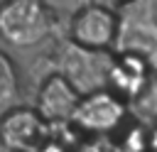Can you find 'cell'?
I'll use <instances>...</instances> for the list:
<instances>
[{
  "instance_id": "cell-1",
  "label": "cell",
  "mask_w": 157,
  "mask_h": 152,
  "mask_svg": "<svg viewBox=\"0 0 157 152\" xmlns=\"http://www.w3.org/2000/svg\"><path fill=\"white\" fill-rule=\"evenodd\" d=\"M113 54H132L157 71V0H120Z\"/></svg>"
},
{
  "instance_id": "cell-2",
  "label": "cell",
  "mask_w": 157,
  "mask_h": 152,
  "mask_svg": "<svg viewBox=\"0 0 157 152\" xmlns=\"http://www.w3.org/2000/svg\"><path fill=\"white\" fill-rule=\"evenodd\" d=\"M54 29V15L44 0H0V39L15 49L42 44Z\"/></svg>"
},
{
  "instance_id": "cell-3",
  "label": "cell",
  "mask_w": 157,
  "mask_h": 152,
  "mask_svg": "<svg viewBox=\"0 0 157 152\" xmlns=\"http://www.w3.org/2000/svg\"><path fill=\"white\" fill-rule=\"evenodd\" d=\"M110 59H113V51H93V49H83L69 42L59 51L56 74L64 76L81 96H86L93 91H103L108 86Z\"/></svg>"
},
{
  "instance_id": "cell-4",
  "label": "cell",
  "mask_w": 157,
  "mask_h": 152,
  "mask_svg": "<svg viewBox=\"0 0 157 152\" xmlns=\"http://www.w3.org/2000/svg\"><path fill=\"white\" fill-rule=\"evenodd\" d=\"M125 118H128V103L118 98L113 91L103 88L81 96L71 125L86 132L88 137H108L110 132L123 127Z\"/></svg>"
},
{
  "instance_id": "cell-5",
  "label": "cell",
  "mask_w": 157,
  "mask_h": 152,
  "mask_svg": "<svg viewBox=\"0 0 157 152\" xmlns=\"http://www.w3.org/2000/svg\"><path fill=\"white\" fill-rule=\"evenodd\" d=\"M118 32L115 10L101 2L81 5L69 20V42L93 51H113Z\"/></svg>"
},
{
  "instance_id": "cell-6",
  "label": "cell",
  "mask_w": 157,
  "mask_h": 152,
  "mask_svg": "<svg viewBox=\"0 0 157 152\" xmlns=\"http://www.w3.org/2000/svg\"><path fill=\"white\" fill-rule=\"evenodd\" d=\"M49 137V125L34 108L10 105L0 115V145L10 152H29Z\"/></svg>"
},
{
  "instance_id": "cell-7",
  "label": "cell",
  "mask_w": 157,
  "mask_h": 152,
  "mask_svg": "<svg viewBox=\"0 0 157 152\" xmlns=\"http://www.w3.org/2000/svg\"><path fill=\"white\" fill-rule=\"evenodd\" d=\"M81 101V93L59 74H49L39 91H37V103L34 110L39 113V118L49 125V127H59V125H71L74 110Z\"/></svg>"
},
{
  "instance_id": "cell-8",
  "label": "cell",
  "mask_w": 157,
  "mask_h": 152,
  "mask_svg": "<svg viewBox=\"0 0 157 152\" xmlns=\"http://www.w3.org/2000/svg\"><path fill=\"white\" fill-rule=\"evenodd\" d=\"M152 69L132 56V54H113L110 66H108V91H113L118 98H123L125 103L130 98H135L140 93V88L147 83Z\"/></svg>"
},
{
  "instance_id": "cell-9",
  "label": "cell",
  "mask_w": 157,
  "mask_h": 152,
  "mask_svg": "<svg viewBox=\"0 0 157 152\" xmlns=\"http://www.w3.org/2000/svg\"><path fill=\"white\" fill-rule=\"evenodd\" d=\"M128 115H132L135 123L145 127H152L157 123V71H152L140 93L128 101Z\"/></svg>"
},
{
  "instance_id": "cell-10",
  "label": "cell",
  "mask_w": 157,
  "mask_h": 152,
  "mask_svg": "<svg viewBox=\"0 0 157 152\" xmlns=\"http://www.w3.org/2000/svg\"><path fill=\"white\" fill-rule=\"evenodd\" d=\"M20 96V71L15 61L0 49V108H10Z\"/></svg>"
},
{
  "instance_id": "cell-11",
  "label": "cell",
  "mask_w": 157,
  "mask_h": 152,
  "mask_svg": "<svg viewBox=\"0 0 157 152\" xmlns=\"http://www.w3.org/2000/svg\"><path fill=\"white\" fill-rule=\"evenodd\" d=\"M120 152H147V127L140 123H132L125 127L123 137L115 142Z\"/></svg>"
},
{
  "instance_id": "cell-12",
  "label": "cell",
  "mask_w": 157,
  "mask_h": 152,
  "mask_svg": "<svg viewBox=\"0 0 157 152\" xmlns=\"http://www.w3.org/2000/svg\"><path fill=\"white\" fill-rule=\"evenodd\" d=\"M74 152H120L118 145L108 137H88L74 147Z\"/></svg>"
},
{
  "instance_id": "cell-13",
  "label": "cell",
  "mask_w": 157,
  "mask_h": 152,
  "mask_svg": "<svg viewBox=\"0 0 157 152\" xmlns=\"http://www.w3.org/2000/svg\"><path fill=\"white\" fill-rule=\"evenodd\" d=\"M29 152H69V147L61 142V140H56V137H47L44 142H39L34 150H29Z\"/></svg>"
},
{
  "instance_id": "cell-14",
  "label": "cell",
  "mask_w": 157,
  "mask_h": 152,
  "mask_svg": "<svg viewBox=\"0 0 157 152\" xmlns=\"http://www.w3.org/2000/svg\"><path fill=\"white\" fill-rule=\"evenodd\" d=\"M147 152H157V123L147 127Z\"/></svg>"
}]
</instances>
